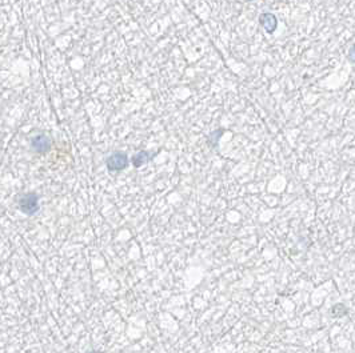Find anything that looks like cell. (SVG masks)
I'll use <instances>...</instances> for the list:
<instances>
[{"label": "cell", "mask_w": 355, "mask_h": 353, "mask_svg": "<svg viewBox=\"0 0 355 353\" xmlns=\"http://www.w3.org/2000/svg\"><path fill=\"white\" fill-rule=\"evenodd\" d=\"M261 24L262 27L267 31L269 33H273L276 29V25H278V22H276V18H275V15L273 14H263L261 15Z\"/></svg>", "instance_id": "obj_4"}, {"label": "cell", "mask_w": 355, "mask_h": 353, "mask_svg": "<svg viewBox=\"0 0 355 353\" xmlns=\"http://www.w3.org/2000/svg\"><path fill=\"white\" fill-rule=\"evenodd\" d=\"M150 160H151V155L146 151H140L137 152V155L133 157V164L134 167L139 168V167H142L143 164H146V163H148Z\"/></svg>", "instance_id": "obj_5"}, {"label": "cell", "mask_w": 355, "mask_h": 353, "mask_svg": "<svg viewBox=\"0 0 355 353\" xmlns=\"http://www.w3.org/2000/svg\"><path fill=\"white\" fill-rule=\"evenodd\" d=\"M88 353H98V352H88Z\"/></svg>", "instance_id": "obj_6"}, {"label": "cell", "mask_w": 355, "mask_h": 353, "mask_svg": "<svg viewBox=\"0 0 355 353\" xmlns=\"http://www.w3.org/2000/svg\"><path fill=\"white\" fill-rule=\"evenodd\" d=\"M18 205H19V209L23 212L24 215L33 216L39 211V208H40V205H39V196L35 192L23 193L19 198Z\"/></svg>", "instance_id": "obj_1"}, {"label": "cell", "mask_w": 355, "mask_h": 353, "mask_svg": "<svg viewBox=\"0 0 355 353\" xmlns=\"http://www.w3.org/2000/svg\"><path fill=\"white\" fill-rule=\"evenodd\" d=\"M247 1H248V0H247Z\"/></svg>", "instance_id": "obj_7"}, {"label": "cell", "mask_w": 355, "mask_h": 353, "mask_svg": "<svg viewBox=\"0 0 355 353\" xmlns=\"http://www.w3.org/2000/svg\"><path fill=\"white\" fill-rule=\"evenodd\" d=\"M128 156L123 152H115L111 156H109V159L106 161V165L107 168L111 172H119V171L126 170L128 167Z\"/></svg>", "instance_id": "obj_2"}, {"label": "cell", "mask_w": 355, "mask_h": 353, "mask_svg": "<svg viewBox=\"0 0 355 353\" xmlns=\"http://www.w3.org/2000/svg\"><path fill=\"white\" fill-rule=\"evenodd\" d=\"M51 146H53V141H51V139H50L47 135H44V133L36 135V136L31 140L32 150L36 152V153H40V155L47 153V152L51 150Z\"/></svg>", "instance_id": "obj_3"}]
</instances>
